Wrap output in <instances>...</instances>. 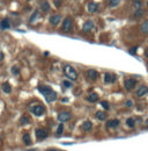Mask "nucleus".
<instances>
[{
  "label": "nucleus",
  "instance_id": "obj_1",
  "mask_svg": "<svg viewBox=\"0 0 148 151\" xmlns=\"http://www.w3.org/2000/svg\"><path fill=\"white\" fill-rule=\"evenodd\" d=\"M64 73H65V76L70 80H75L78 78V73H76L75 69L73 68L72 65H68V64L64 66Z\"/></svg>",
  "mask_w": 148,
  "mask_h": 151
},
{
  "label": "nucleus",
  "instance_id": "obj_2",
  "mask_svg": "<svg viewBox=\"0 0 148 151\" xmlns=\"http://www.w3.org/2000/svg\"><path fill=\"white\" fill-rule=\"evenodd\" d=\"M30 112L36 116H41L43 114L45 113V108H44V106L43 105H35L33 106L30 108Z\"/></svg>",
  "mask_w": 148,
  "mask_h": 151
},
{
  "label": "nucleus",
  "instance_id": "obj_3",
  "mask_svg": "<svg viewBox=\"0 0 148 151\" xmlns=\"http://www.w3.org/2000/svg\"><path fill=\"white\" fill-rule=\"evenodd\" d=\"M48 136H49L48 129H45V128H38V129H36V137H37L38 141H43V139H45Z\"/></svg>",
  "mask_w": 148,
  "mask_h": 151
},
{
  "label": "nucleus",
  "instance_id": "obj_4",
  "mask_svg": "<svg viewBox=\"0 0 148 151\" xmlns=\"http://www.w3.org/2000/svg\"><path fill=\"white\" fill-rule=\"evenodd\" d=\"M61 30L65 31V33H68L72 30V20L70 18H66L63 22V26H61Z\"/></svg>",
  "mask_w": 148,
  "mask_h": 151
},
{
  "label": "nucleus",
  "instance_id": "obj_5",
  "mask_svg": "<svg viewBox=\"0 0 148 151\" xmlns=\"http://www.w3.org/2000/svg\"><path fill=\"white\" fill-rule=\"evenodd\" d=\"M136 85H137V80L134 78L125 79V81H124V86H125L126 90H133L136 87Z\"/></svg>",
  "mask_w": 148,
  "mask_h": 151
},
{
  "label": "nucleus",
  "instance_id": "obj_6",
  "mask_svg": "<svg viewBox=\"0 0 148 151\" xmlns=\"http://www.w3.org/2000/svg\"><path fill=\"white\" fill-rule=\"evenodd\" d=\"M94 27H95V25H94L93 21L88 20V21H86V22L83 23L82 31H83V33H89V31H91V30L94 29Z\"/></svg>",
  "mask_w": 148,
  "mask_h": 151
},
{
  "label": "nucleus",
  "instance_id": "obj_7",
  "mask_svg": "<svg viewBox=\"0 0 148 151\" xmlns=\"http://www.w3.org/2000/svg\"><path fill=\"white\" fill-rule=\"evenodd\" d=\"M71 113L70 112H61V113L58 114V120H59V122H66V121H68L71 118Z\"/></svg>",
  "mask_w": 148,
  "mask_h": 151
},
{
  "label": "nucleus",
  "instance_id": "obj_8",
  "mask_svg": "<svg viewBox=\"0 0 148 151\" xmlns=\"http://www.w3.org/2000/svg\"><path fill=\"white\" fill-rule=\"evenodd\" d=\"M116 79H117V77H116V74H113V73H105L104 74V83L105 84H112L116 81Z\"/></svg>",
  "mask_w": 148,
  "mask_h": 151
},
{
  "label": "nucleus",
  "instance_id": "obj_9",
  "mask_svg": "<svg viewBox=\"0 0 148 151\" xmlns=\"http://www.w3.org/2000/svg\"><path fill=\"white\" fill-rule=\"evenodd\" d=\"M147 93H148V87H147V86H145V85H142V86H140V87L137 90L136 95L139 96V98H142V96H145Z\"/></svg>",
  "mask_w": 148,
  "mask_h": 151
},
{
  "label": "nucleus",
  "instance_id": "obj_10",
  "mask_svg": "<svg viewBox=\"0 0 148 151\" xmlns=\"http://www.w3.org/2000/svg\"><path fill=\"white\" fill-rule=\"evenodd\" d=\"M38 91H39V92H41V93H42L44 96L49 95V94H50L51 92H53L52 88H51L50 86H46V85H42V86H39V87H38Z\"/></svg>",
  "mask_w": 148,
  "mask_h": 151
},
{
  "label": "nucleus",
  "instance_id": "obj_11",
  "mask_svg": "<svg viewBox=\"0 0 148 151\" xmlns=\"http://www.w3.org/2000/svg\"><path fill=\"white\" fill-rule=\"evenodd\" d=\"M87 77L90 80H95V79L98 78V72L96 70H94V69H90V70L87 71Z\"/></svg>",
  "mask_w": 148,
  "mask_h": 151
},
{
  "label": "nucleus",
  "instance_id": "obj_12",
  "mask_svg": "<svg viewBox=\"0 0 148 151\" xmlns=\"http://www.w3.org/2000/svg\"><path fill=\"white\" fill-rule=\"evenodd\" d=\"M60 20H61V15H59V14H55L52 16H50V19H49L50 23L53 26H57L58 23L60 22Z\"/></svg>",
  "mask_w": 148,
  "mask_h": 151
},
{
  "label": "nucleus",
  "instance_id": "obj_13",
  "mask_svg": "<svg viewBox=\"0 0 148 151\" xmlns=\"http://www.w3.org/2000/svg\"><path fill=\"white\" fill-rule=\"evenodd\" d=\"M118 126H119V120L117 118H112L106 122V128H117Z\"/></svg>",
  "mask_w": 148,
  "mask_h": 151
},
{
  "label": "nucleus",
  "instance_id": "obj_14",
  "mask_svg": "<svg viewBox=\"0 0 148 151\" xmlns=\"http://www.w3.org/2000/svg\"><path fill=\"white\" fill-rule=\"evenodd\" d=\"M10 28V22H9V19H4V20L0 21V29H9Z\"/></svg>",
  "mask_w": 148,
  "mask_h": 151
},
{
  "label": "nucleus",
  "instance_id": "obj_15",
  "mask_svg": "<svg viewBox=\"0 0 148 151\" xmlns=\"http://www.w3.org/2000/svg\"><path fill=\"white\" fill-rule=\"evenodd\" d=\"M97 9H98V5L95 3H89L87 5V10L89 13H95L97 12Z\"/></svg>",
  "mask_w": 148,
  "mask_h": 151
},
{
  "label": "nucleus",
  "instance_id": "obj_16",
  "mask_svg": "<svg viewBox=\"0 0 148 151\" xmlns=\"http://www.w3.org/2000/svg\"><path fill=\"white\" fill-rule=\"evenodd\" d=\"M91 127H93V123H91L90 121H85L82 123V126H81V129L83 131H89L91 129Z\"/></svg>",
  "mask_w": 148,
  "mask_h": 151
},
{
  "label": "nucleus",
  "instance_id": "obj_17",
  "mask_svg": "<svg viewBox=\"0 0 148 151\" xmlns=\"http://www.w3.org/2000/svg\"><path fill=\"white\" fill-rule=\"evenodd\" d=\"M98 99H100V96L97 93H90L87 96V101H89V102H96Z\"/></svg>",
  "mask_w": 148,
  "mask_h": 151
},
{
  "label": "nucleus",
  "instance_id": "obj_18",
  "mask_svg": "<svg viewBox=\"0 0 148 151\" xmlns=\"http://www.w3.org/2000/svg\"><path fill=\"white\" fill-rule=\"evenodd\" d=\"M1 88H3V91L5 92V93H7V94H9L10 92H12V86L9 85V83H8V81L4 83L3 86H1Z\"/></svg>",
  "mask_w": 148,
  "mask_h": 151
},
{
  "label": "nucleus",
  "instance_id": "obj_19",
  "mask_svg": "<svg viewBox=\"0 0 148 151\" xmlns=\"http://www.w3.org/2000/svg\"><path fill=\"white\" fill-rule=\"evenodd\" d=\"M41 9H42L43 12H49V9H50V4H49L46 0H43L42 3H41Z\"/></svg>",
  "mask_w": 148,
  "mask_h": 151
},
{
  "label": "nucleus",
  "instance_id": "obj_20",
  "mask_svg": "<svg viewBox=\"0 0 148 151\" xmlns=\"http://www.w3.org/2000/svg\"><path fill=\"white\" fill-rule=\"evenodd\" d=\"M45 99H46L48 102H53V101H56V99H57V93L53 91V92H51V93L49 94V95L45 96Z\"/></svg>",
  "mask_w": 148,
  "mask_h": 151
},
{
  "label": "nucleus",
  "instance_id": "obj_21",
  "mask_svg": "<svg viewBox=\"0 0 148 151\" xmlns=\"http://www.w3.org/2000/svg\"><path fill=\"white\" fill-rule=\"evenodd\" d=\"M95 116L97 117V120H100V121H104V120H106V114L104 113V112H102V111L96 112Z\"/></svg>",
  "mask_w": 148,
  "mask_h": 151
},
{
  "label": "nucleus",
  "instance_id": "obj_22",
  "mask_svg": "<svg viewBox=\"0 0 148 151\" xmlns=\"http://www.w3.org/2000/svg\"><path fill=\"white\" fill-rule=\"evenodd\" d=\"M28 123H30V117H29V116H27V115L21 116L20 124H22V126H25V124H28Z\"/></svg>",
  "mask_w": 148,
  "mask_h": 151
},
{
  "label": "nucleus",
  "instance_id": "obj_23",
  "mask_svg": "<svg viewBox=\"0 0 148 151\" xmlns=\"http://www.w3.org/2000/svg\"><path fill=\"white\" fill-rule=\"evenodd\" d=\"M22 139H23V143H24L25 145H30L31 144V139H30V135H29V134H24V135L22 136Z\"/></svg>",
  "mask_w": 148,
  "mask_h": 151
},
{
  "label": "nucleus",
  "instance_id": "obj_24",
  "mask_svg": "<svg viewBox=\"0 0 148 151\" xmlns=\"http://www.w3.org/2000/svg\"><path fill=\"white\" fill-rule=\"evenodd\" d=\"M140 30H141V33L148 34V20H146L145 22L140 26Z\"/></svg>",
  "mask_w": 148,
  "mask_h": 151
},
{
  "label": "nucleus",
  "instance_id": "obj_25",
  "mask_svg": "<svg viewBox=\"0 0 148 151\" xmlns=\"http://www.w3.org/2000/svg\"><path fill=\"white\" fill-rule=\"evenodd\" d=\"M143 14H145V12H143V9H137L136 10V13H134V15H133V16H134V18L136 19H140L141 16H143Z\"/></svg>",
  "mask_w": 148,
  "mask_h": 151
},
{
  "label": "nucleus",
  "instance_id": "obj_26",
  "mask_svg": "<svg viewBox=\"0 0 148 151\" xmlns=\"http://www.w3.org/2000/svg\"><path fill=\"white\" fill-rule=\"evenodd\" d=\"M126 124H127L130 128H134V126H136V120L132 117L127 118V120H126Z\"/></svg>",
  "mask_w": 148,
  "mask_h": 151
},
{
  "label": "nucleus",
  "instance_id": "obj_27",
  "mask_svg": "<svg viewBox=\"0 0 148 151\" xmlns=\"http://www.w3.org/2000/svg\"><path fill=\"white\" fill-rule=\"evenodd\" d=\"M119 3H120V0H108L109 6H111V7H116Z\"/></svg>",
  "mask_w": 148,
  "mask_h": 151
},
{
  "label": "nucleus",
  "instance_id": "obj_28",
  "mask_svg": "<svg viewBox=\"0 0 148 151\" xmlns=\"http://www.w3.org/2000/svg\"><path fill=\"white\" fill-rule=\"evenodd\" d=\"M133 5H134V8H137V9H140V8L142 7V4H141L140 0H134V1H133Z\"/></svg>",
  "mask_w": 148,
  "mask_h": 151
},
{
  "label": "nucleus",
  "instance_id": "obj_29",
  "mask_svg": "<svg viewBox=\"0 0 148 151\" xmlns=\"http://www.w3.org/2000/svg\"><path fill=\"white\" fill-rule=\"evenodd\" d=\"M10 71H12L13 74H15V76H19V74H20V69H19L18 66H13V68L10 69Z\"/></svg>",
  "mask_w": 148,
  "mask_h": 151
},
{
  "label": "nucleus",
  "instance_id": "obj_30",
  "mask_svg": "<svg viewBox=\"0 0 148 151\" xmlns=\"http://www.w3.org/2000/svg\"><path fill=\"white\" fill-rule=\"evenodd\" d=\"M38 15H39V12H38V10H35V12H34V14L31 15V18H30V22L35 21L36 19H37V16H38Z\"/></svg>",
  "mask_w": 148,
  "mask_h": 151
},
{
  "label": "nucleus",
  "instance_id": "obj_31",
  "mask_svg": "<svg viewBox=\"0 0 148 151\" xmlns=\"http://www.w3.org/2000/svg\"><path fill=\"white\" fill-rule=\"evenodd\" d=\"M63 131H64V126H63V124H59V127H58V130H57V136L61 135V134H63Z\"/></svg>",
  "mask_w": 148,
  "mask_h": 151
},
{
  "label": "nucleus",
  "instance_id": "obj_32",
  "mask_svg": "<svg viewBox=\"0 0 148 151\" xmlns=\"http://www.w3.org/2000/svg\"><path fill=\"white\" fill-rule=\"evenodd\" d=\"M101 105H102V107H103L104 109H106V111L110 108V106H109V103L106 102V101H101Z\"/></svg>",
  "mask_w": 148,
  "mask_h": 151
},
{
  "label": "nucleus",
  "instance_id": "obj_33",
  "mask_svg": "<svg viewBox=\"0 0 148 151\" xmlns=\"http://www.w3.org/2000/svg\"><path fill=\"white\" fill-rule=\"evenodd\" d=\"M53 4H55L56 7H60L61 4H63V0H53Z\"/></svg>",
  "mask_w": 148,
  "mask_h": 151
},
{
  "label": "nucleus",
  "instance_id": "obj_34",
  "mask_svg": "<svg viewBox=\"0 0 148 151\" xmlns=\"http://www.w3.org/2000/svg\"><path fill=\"white\" fill-rule=\"evenodd\" d=\"M63 85L65 86V87H72V83H70L68 80H64L63 81Z\"/></svg>",
  "mask_w": 148,
  "mask_h": 151
},
{
  "label": "nucleus",
  "instance_id": "obj_35",
  "mask_svg": "<svg viewBox=\"0 0 148 151\" xmlns=\"http://www.w3.org/2000/svg\"><path fill=\"white\" fill-rule=\"evenodd\" d=\"M137 49H138V47H134V48H131V49H130V53H131V55H133V53H136Z\"/></svg>",
  "mask_w": 148,
  "mask_h": 151
},
{
  "label": "nucleus",
  "instance_id": "obj_36",
  "mask_svg": "<svg viewBox=\"0 0 148 151\" xmlns=\"http://www.w3.org/2000/svg\"><path fill=\"white\" fill-rule=\"evenodd\" d=\"M126 106H127V107H131V106H132V101H127V102H126Z\"/></svg>",
  "mask_w": 148,
  "mask_h": 151
},
{
  "label": "nucleus",
  "instance_id": "obj_37",
  "mask_svg": "<svg viewBox=\"0 0 148 151\" xmlns=\"http://www.w3.org/2000/svg\"><path fill=\"white\" fill-rule=\"evenodd\" d=\"M145 56H146V57L148 58V48H147V49H146V50H145Z\"/></svg>",
  "mask_w": 148,
  "mask_h": 151
},
{
  "label": "nucleus",
  "instance_id": "obj_38",
  "mask_svg": "<svg viewBox=\"0 0 148 151\" xmlns=\"http://www.w3.org/2000/svg\"><path fill=\"white\" fill-rule=\"evenodd\" d=\"M3 58H4V53L0 51V60H3Z\"/></svg>",
  "mask_w": 148,
  "mask_h": 151
},
{
  "label": "nucleus",
  "instance_id": "obj_39",
  "mask_svg": "<svg viewBox=\"0 0 148 151\" xmlns=\"http://www.w3.org/2000/svg\"><path fill=\"white\" fill-rule=\"evenodd\" d=\"M46 151H59V150H57V149H48Z\"/></svg>",
  "mask_w": 148,
  "mask_h": 151
},
{
  "label": "nucleus",
  "instance_id": "obj_40",
  "mask_svg": "<svg viewBox=\"0 0 148 151\" xmlns=\"http://www.w3.org/2000/svg\"><path fill=\"white\" fill-rule=\"evenodd\" d=\"M0 142H1V137H0Z\"/></svg>",
  "mask_w": 148,
  "mask_h": 151
}]
</instances>
